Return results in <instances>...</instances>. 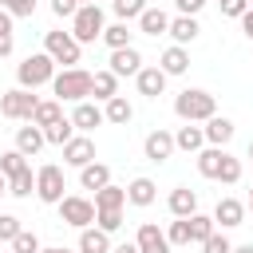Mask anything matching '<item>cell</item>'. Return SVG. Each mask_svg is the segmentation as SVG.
I'll use <instances>...</instances> for the list:
<instances>
[{
	"instance_id": "6da1fadb",
	"label": "cell",
	"mask_w": 253,
	"mask_h": 253,
	"mask_svg": "<svg viewBox=\"0 0 253 253\" xmlns=\"http://www.w3.org/2000/svg\"><path fill=\"white\" fill-rule=\"evenodd\" d=\"M174 115H178L182 123H206V119L217 115V99H213L210 91H202V87H186V91L174 99Z\"/></svg>"
},
{
	"instance_id": "7a4b0ae2",
	"label": "cell",
	"mask_w": 253,
	"mask_h": 253,
	"mask_svg": "<svg viewBox=\"0 0 253 253\" xmlns=\"http://www.w3.org/2000/svg\"><path fill=\"white\" fill-rule=\"evenodd\" d=\"M51 79H55V63H51L47 51H32L28 59L16 63V83H20L24 91H36V87H43V83H51Z\"/></svg>"
},
{
	"instance_id": "3957f363",
	"label": "cell",
	"mask_w": 253,
	"mask_h": 253,
	"mask_svg": "<svg viewBox=\"0 0 253 253\" xmlns=\"http://www.w3.org/2000/svg\"><path fill=\"white\" fill-rule=\"evenodd\" d=\"M51 91L59 103H83L91 95V71L83 67H63L55 79H51Z\"/></svg>"
},
{
	"instance_id": "277c9868",
	"label": "cell",
	"mask_w": 253,
	"mask_h": 253,
	"mask_svg": "<svg viewBox=\"0 0 253 253\" xmlns=\"http://www.w3.org/2000/svg\"><path fill=\"white\" fill-rule=\"evenodd\" d=\"M103 8L99 4H79V12L71 16V36H75V43L83 47V43H95L99 36H103Z\"/></svg>"
},
{
	"instance_id": "5b68a950",
	"label": "cell",
	"mask_w": 253,
	"mask_h": 253,
	"mask_svg": "<svg viewBox=\"0 0 253 253\" xmlns=\"http://www.w3.org/2000/svg\"><path fill=\"white\" fill-rule=\"evenodd\" d=\"M36 107H40V99L32 91H24V87H12V91L0 95V115L12 119V123H32Z\"/></svg>"
},
{
	"instance_id": "8992f818",
	"label": "cell",
	"mask_w": 253,
	"mask_h": 253,
	"mask_svg": "<svg viewBox=\"0 0 253 253\" xmlns=\"http://www.w3.org/2000/svg\"><path fill=\"white\" fill-rule=\"evenodd\" d=\"M63 190H67V182H63V166L47 162V166L36 170V198H40L43 206H59V202H63Z\"/></svg>"
},
{
	"instance_id": "52a82bcc",
	"label": "cell",
	"mask_w": 253,
	"mask_h": 253,
	"mask_svg": "<svg viewBox=\"0 0 253 253\" xmlns=\"http://www.w3.org/2000/svg\"><path fill=\"white\" fill-rule=\"evenodd\" d=\"M43 51L51 55V63H63V67H75L79 63V43L71 32H43Z\"/></svg>"
},
{
	"instance_id": "ba28073f",
	"label": "cell",
	"mask_w": 253,
	"mask_h": 253,
	"mask_svg": "<svg viewBox=\"0 0 253 253\" xmlns=\"http://www.w3.org/2000/svg\"><path fill=\"white\" fill-rule=\"evenodd\" d=\"M59 221L63 225H75V229H87L95 221V202L91 198H79V194H63L59 202Z\"/></svg>"
},
{
	"instance_id": "9c48e42d",
	"label": "cell",
	"mask_w": 253,
	"mask_h": 253,
	"mask_svg": "<svg viewBox=\"0 0 253 253\" xmlns=\"http://www.w3.org/2000/svg\"><path fill=\"white\" fill-rule=\"evenodd\" d=\"M107 71H111L115 79H123V75H138V71H142V55H138V47H134V43H130V47H115Z\"/></svg>"
},
{
	"instance_id": "30bf717a",
	"label": "cell",
	"mask_w": 253,
	"mask_h": 253,
	"mask_svg": "<svg viewBox=\"0 0 253 253\" xmlns=\"http://www.w3.org/2000/svg\"><path fill=\"white\" fill-rule=\"evenodd\" d=\"M142 154H146L150 162H166V158L174 154V134H170V130H162V126H158V130H150V134L142 138Z\"/></svg>"
},
{
	"instance_id": "8fae6325",
	"label": "cell",
	"mask_w": 253,
	"mask_h": 253,
	"mask_svg": "<svg viewBox=\"0 0 253 253\" xmlns=\"http://www.w3.org/2000/svg\"><path fill=\"white\" fill-rule=\"evenodd\" d=\"M63 162H67V166H75V170L91 166V162H95V142H91L87 134H75V138L63 146Z\"/></svg>"
},
{
	"instance_id": "7c38bea8",
	"label": "cell",
	"mask_w": 253,
	"mask_h": 253,
	"mask_svg": "<svg viewBox=\"0 0 253 253\" xmlns=\"http://www.w3.org/2000/svg\"><path fill=\"white\" fill-rule=\"evenodd\" d=\"M107 119H103V107L99 103H91V99H83V103H75V111H71V126L75 130H95V126H103Z\"/></svg>"
},
{
	"instance_id": "4fadbf2b",
	"label": "cell",
	"mask_w": 253,
	"mask_h": 253,
	"mask_svg": "<svg viewBox=\"0 0 253 253\" xmlns=\"http://www.w3.org/2000/svg\"><path fill=\"white\" fill-rule=\"evenodd\" d=\"M241 221H245V202H237V198H217V206H213V225L233 229V225H241Z\"/></svg>"
},
{
	"instance_id": "5bb4252c",
	"label": "cell",
	"mask_w": 253,
	"mask_h": 253,
	"mask_svg": "<svg viewBox=\"0 0 253 253\" xmlns=\"http://www.w3.org/2000/svg\"><path fill=\"white\" fill-rule=\"evenodd\" d=\"M134 245H138V253H170V241H166V233H162L154 221L138 225V233H134Z\"/></svg>"
},
{
	"instance_id": "9a60e30c",
	"label": "cell",
	"mask_w": 253,
	"mask_h": 253,
	"mask_svg": "<svg viewBox=\"0 0 253 253\" xmlns=\"http://www.w3.org/2000/svg\"><path fill=\"white\" fill-rule=\"evenodd\" d=\"M158 67H162V75H166V79H170V75H186V71H190V51H186V47H178V43H170V47L162 51Z\"/></svg>"
},
{
	"instance_id": "2e32d148",
	"label": "cell",
	"mask_w": 253,
	"mask_h": 253,
	"mask_svg": "<svg viewBox=\"0 0 253 253\" xmlns=\"http://www.w3.org/2000/svg\"><path fill=\"white\" fill-rule=\"evenodd\" d=\"M134 83H138V95H146V99H158V95L166 91V75H162L158 63H154V67H142V71L134 75Z\"/></svg>"
},
{
	"instance_id": "e0dca14e",
	"label": "cell",
	"mask_w": 253,
	"mask_h": 253,
	"mask_svg": "<svg viewBox=\"0 0 253 253\" xmlns=\"http://www.w3.org/2000/svg\"><path fill=\"white\" fill-rule=\"evenodd\" d=\"M166 206H170L174 217H194V213H198V194H194L190 186H178V190H170Z\"/></svg>"
},
{
	"instance_id": "ac0fdd59",
	"label": "cell",
	"mask_w": 253,
	"mask_h": 253,
	"mask_svg": "<svg viewBox=\"0 0 253 253\" xmlns=\"http://www.w3.org/2000/svg\"><path fill=\"white\" fill-rule=\"evenodd\" d=\"M43 146H47V142H43V130H40V126H32V123H28V126H20V130H16V150H20L24 158H36Z\"/></svg>"
},
{
	"instance_id": "d6986e66",
	"label": "cell",
	"mask_w": 253,
	"mask_h": 253,
	"mask_svg": "<svg viewBox=\"0 0 253 253\" xmlns=\"http://www.w3.org/2000/svg\"><path fill=\"white\" fill-rule=\"evenodd\" d=\"M198 32H202V28H198V20H194V16H174V20H170V28H166V36H174V43H178V47L194 43V40H198Z\"/></svg>"
},
{
	"instance_id": "ffe728a7",
	"label": "cell",
	"mask_w": 253,
	"mask_h": 253,
	"mask_svg": "<svg viewBox=\"0 0 253 253\" xmlns=\"http://www.w3.org/2000/svg\"><path fill=\"white\" fill-rule=\"evenodd\" d=\"M202 134H206V142H210V146H225V142L233 138V123H229L225 115H213V119H206Z\"/></svg>"
},
{
	"instance_id": "44dd1931",
	"label": "cell",
	"mask_w": 253,
	"mask_h": 253,
	"mask_svg": "<svg viewBox=\"0 0 253 253\" xmlns=\"http://www.w3.org/2000/svg\"><path fill=\"white\" fill-rule=\"evenodd\" d=\"M206 146V134H202V126H194V123H186V126H178L174 130V150H186V154H198Z\"/></svg>"
},
{
	"instance_id": "7402d4cb",
	"label": "cell",
	"mask_w": 253,
	"mask_h": 253,
	"mask_svg": "<svg viewBox=\"0 0 253 253\" xmlns=\"http://www.w3.org/2000/svg\"><path fill=\"white\" fill-rule=\"evenodd\" d=\"M154 198H158V186H154L150 178H134V182L126 186V202H130V206H138V210L154 206Z\"/></svg>"
},
{
	"instance_id": "603a6c76",
	"label": "cell",
	"mask_w": 253,
	"mask_h": 253,
	"mask_svg": "<svg viewBox=\"0 0 253 253\" xmlns=\"http://www.w3.org/2000/svg\"><path fill=\"white\" fill-rule=\"evenodd\" d=\"M59 119H63V103H59V99H40V107H36V115H32V126L47 130V126H55Z\"/></svg>"
},
{
	"instance_id": "cb8c5ba5",
	"label": "cell",
	"mask_w": 253,
	"mask_h": 253,
	"mask_svg": "<svg viewBox=\"0 0 253 253\" xmlns=\"http://www.w3.org/2000/svg\"><path fill=\"white\" fill-rule=\"evenodd\" d=\"M166 28H170V16H166L162 8H146V12L138 16V32H142V36H166Z\"/></svg>"
},
{
	"instance_id": "d4e9b609",
	"label": "cell",
	"mask_w": 253,
	"mask_h": 253,
	"mask_svg": "<svg viewBox=\"0 0 253 253\" xmlns=\"http://www.w3.org/2000/svg\"><path fill=\"white\" fill-rule=\"evenodd\" d=\"M103 119H107V123H115V126H126V123L134 119V107H130L123 95H115V99H107V103H103Z\"/></svg>"
},
{
	"instance_id": "484cf974",
	"label": "cell",
	"mask_w": 253,
	"mask_h": 253,
	"mask_svg": "<svg viewBox=\"0 0 253 253\" xmlns=\"http://www.w3.org/2000/svg\"><path fill=\"white\" fill-rule=\"evenodd\" d=\"M221 158H225V146H202V150H198V174H202V178H217Z\"/></svg>"
},
{
	"instance_id": "4316f807",
	"label": "cell",
	"mask_w": 253,
	"mask_h": 253,
	"mask_svg": "<svg viewBox=\"0 0 253 253\" xmlns=\"http://www.w3.org/2000/svg\"><path fill=\"white\" fill-rule=\"evenodd\" d=\"M126 206V186L107 182L103 190H95V210H123Z\"/></svg>"
},
{
	"instance_id": "83f0119b",
	"label": "cell",
	"mask_w": 253,
	"mask_h": 253,
	"mask_svg": "<svg viewBox=\"0 0 253 253\" xmlns=\"http://www.w3.org/2000/svg\"><path fill=\"white\" fill-rule=\"evenodd\" d=\"M79 253H111V233L103 229H79Z\"/></svg>"
},
{
	"instance_id": "f1b7e54d",
	"label": "cell",
	"mask_w": 253,
	"mask_h": 253,
	"mask_svg": "<svg viewBox=\"0 0 253 253\" xmlns=\"http://www.w3.org/2000/svg\"><path fill=\"white\" fill-rule=\"evenodd\" d=\"M107 182H111V166H103V162H91V166L79 170V186L83 190H103Z\"/></svg>"
},
{
	"instance_id": "f546056e",
	"label": "cell",
	"mask_w": 253,
	"mask_h": 253,
	"mask_svg": "<svg viewBox=\"0 0 253 253\" xmlns=\"http://www.w3.org/2000/svg\"><path fill=\"white\" fill-rule=\"evenodd\" d=\"M91 95L103 99V103L115 99V95H119V79H115L111 71H95V75H91Z\"/></svg>"
},
{
	"instance_id": "4dcf8cb0",
	"label": "cell",
	"mask_w": 253,
	"mask_h": 253,
	"mask_svg": "<svg viewBox=\"0 0 253 253\" xmlns=\"http://www.w3.org/2000/svg\"><path fill=\"white\" fill-rule=\"evenodd\" d=\"M8 194H12V198H32V194H36V174H32V166H24L20 174L8 178Z\"/></svg>"
},
{
	"instance_id": "1f68e13d",
	"label": "cell",
	"mask_w": 253,
	"mask_h": 253,
	"mask_svg": "<svg viewBox=\"0 0 253 253\" xmlns=\"http://www.w3.org/2000/svg\"><path fill=\"white\" fill-rule=\"evenodd\" d=\"M130 36H134V32H130V28H126V24L119 20V24L103 28V36H99V40H103V43H107V47L115 51V47H130Z\"/></svg>"
},
{
	"instance_id": "d6a6232c",
	"label": "cell",
	"mask_w": 253,
	"mask_h": 253,
	"mask_svg": "<svg viewBox=\"0 0 253 253\" xmlns=\"http://www.w3.org/2000/svg\"><path fill=\"white\" fill-rule=\"evenodd\" d=\"M75 138V126H71V119H59L55 126H47L43 130V142H51V146H67Z\"/></svg>"
},
{
	"instance_id": "836d02e7",
	"label": "cell",
	"mask_w": 253,
	"mask_h": 253,
	"mask_svg": "<svg viewBox=\"0 0 253 253\" xmlns=\"http://www.w3.org/2000/svg\"><path fill=\"white\" fill-rule=\"evenodd\" d=\"M186 221H190V241H198V245L217 229V225H213V217H206V213H194V217H186Z\"/></svg>"
},
{
	"instance_id": "e575fe53",
	"label": "cell",
	"mask_w": 253,
	"mask_h": 253,
	"mask_svg": "<svg viewBox=\"0 0 253 253\" xmlns=\"http://www.w3.org/2000/svg\"><path fill=\"white\" fill-rule=\"evenodd\" d=\"M217 182H225V186H237V182H241V158L225 154V158H221V170H217Z\"/></svg>"
},
{
	"instance_id": "d590c367",
	"label": "cell",
	"mask_w": 253,
	"mask_h": 253,
	"mask_svg": "<svg viewBox=\"0 0 253 253\" xmlns=\"http://www.w3.org/2000/svg\"><path fill=\"white\" fill-rule=\"evenodd\" d=\"M146 8H150L146 0H115V16H119L123 24H126V20H138Z\"/></svg>"
},
{
	"instance_id": "8d00e7d4",
	"label": "cell",
	"mask_w": 253,
	"mask_h": 253,
	"mask_svg": "<svg viewBox=\"0 0 253 253\" xmlns=\"http://www.w3.org/2000/svg\"><path fill=\"white\" fill-rule=\"evenodd\" d=\"M119 225H123V210H95V229L115 233Z\"/></svg>"
},
{
	"instance_id": "74e56055",
	"label": "cell",
	"mask_w": 253,
	"mask_h": 253,
	"mask_svg": "<svg viewBox=\"0 0 253 253\" xmlns=\"http://www.w3.org/2000/svg\"><path fill=\"white\" fill-rule=\"evenodd\" d=\"M24 166H28V158H24L20 150H4V154H0V174H4V178H12V174H20Z\"/></svg>"
},
{
	"instance_id": "f35d334b",
	"label": "cell",
	"mask_w": 253,
	"mask_h": 253,
	"mask_svg": "<svg viewBox=\"0 0 253 253\" xmlns=\"http://www.w3.org/2000/svg\"><path fill=\"white\" fill-rule=\"evenodd\" d=\"M12 47H16V36H12V16L0 8V59H4V55H12Z\"/></svg>"
},
{
	"instance_id": "ab89813d",
	"label": "cell",
	"mask_w": 253,
	"mask_h": 253,
	"mask_svg": "<svg viewBox=\"0 0 253 253\" xmlns=\"http://www.w3.org/2000/svg\"><path fill=\"white\" fill-rule=\"evenodd\" d=\"M166 241L170 245H190V221L186 217H174L170 229H166Z\"/></svg>"
},
{
	"instance_id": "60d3db41",
	"label": "cell",
	"mask_w": 253,
	"mask_h": 253,
	"mask_svg": "<svg viewBox=\"0 0 253 253\" xmlns=\"http://www.w3.org/2000/svg\"><path fill=\"white\" fill-rule=\"evenodd\" d=\"M43 245H40V237L36 233H28V229H20L16 237H12V253H40Z\"/></svg>"
},
{
	"instance_id": "b9f144b4",
	"label": "cell",
	"mask_w": 253,
	"mask_h": 253,
	"mask_svg": "<svg viewBox=\"0 0 253 253\" xmlns=\"http://www.w3.org/2000/svg\"><path fill=\"white\" fill-rule=\"evenodd\" d=\"M202 253H233V241H229L225 233H217V229H213V233L202 241Z\"/></svg>"
},
{
	"instance_id": "7bdbcfd3",
	"label": "cell",
	"mask_w": 253,
	"mask_h": 253,
	"mask_svg": "<svg viewBox=\"0 0 253 253\" xmlns=\"http://www.w3.org/2000/svg\"><path fill=\"white\" fill-rule=\"evenodd\" d=\"M0 8H4L12 20H24V16L36 12V0H0Z\"/></svg>"
},
{
	"instance_id": "ee69618b",
	"label": "cell",
	"mask_w": 253,
	"mask_h": 253,
	"mask_svg": "<svg viewBox=\"0 0 253 253\" xmlns=\"http://www.w3.org/2000/svg\"><path fill=\"white\" fill-rule=\"evenodd\" d=\"M20 229H24V225H20V217H16V213H0V241H8V245H12V237H16Z\"/></svg>"
},
{
	"instance_id": "f6af8a7d",
	"label": "cell",
	"mask_w": 253,
	"mask_h": 253,
	"mask_svg": "<svg viewBox=\"0 0 253 253\" xmlns=\"http://www.w3.org/2000/svg\"><path fill=\"white\" fill-rule=\"evenodd\" d=\"M249 12V0H221V16H233V20H241Z\"/></svg>"
},
{
	"instance_id": "bcb514c9",
	"label": "cell",
	"mask_w": 253,
	"mask_h": 253,
	"mask_svg": "<svg viewBox=\"0 0 253 253\" xmlns=\"http://www.w3.org/2000/svg\"><path fill=\"white\" fill-rule=\"evenodd\" d=\"M51 12H55L59 20H71V16L79 12V4H75V0H51Z\"/></svg>"
},
{
	"instance_id": "7dc6e473",
	"label": "cell",
	"mask_w": 253,
	"mask_h": 253,
	"mask_svg": "<svg viewBox=\"0 0 253 253\" xmlns=\"http://www.w3.org/2000/svg\"><path fill=\"white\" fill-rule=\"evenodd\" d=\"M174 8H178V16H198L206 8V0H174Z\"/></svg>"
},
{
	"instance_id": "c3c4849f",
	"label": "cell",
	"mask_w": 253,
	"mask_h": 253,
	"mask_svg": "<svg viewBox=\"0 0 253 253\" xmlns=\"http://www.w3.org/2000/svg\"><path fill=\"white\" fill-rule=\"evenodd\" d=\"M241 32H245V36H249V40H253V8H249V12H245V16H241Z\"/></svg>"
},
{
	"instance_id": "681fc988",
	"label": "cell",
	"mask_w": 253,
	"mask_h": 253,
	"mask_svg": "<svg viewBox=\"0 0 253 253\" xmlns=\"http://www.w3.org/2000/svg\"><path fill=\"white\" fill-rule=\"evenodd\" d=\"M111 253H138V245H134V241H123V245H115Z\"/></svg>"
},
{
	"instance_id": "f907efd6",
	"label": "cell",
	"mask_w": 253,
	"mask_h": 253,
	"mask_svg": "<svg viewBox=\"0 0 253 253\" xmlns=\"http://www.w3.org/2000/svg\"><path fill=\"white\" fill-rule=\"evenodd\" d=\"M40 253H71V249H63V245H51V249H40Z\"/></svg>"
},
{
	"instance_id": "816d5d0a",
	"label": "cell",
	"mask_w": 253,
	"mask_h": 253,
	"mask_svg": "<svg viewBox=\"0 0 253 253\" xmlns=\"http://www.w3.org/2000/svg\"><path fill=\"white\" fill-rule=\"evenodd\" d=\"M233 253H253V245H233Z\"/></svg>"
},
{
	"instance_id": "f5cc1de1",
	"label": "cell",
	"mask_w": 253,
	"mask_h": 253,
	"mask_svg": "<svg viewBox=\"0 0 253 253\" xmlns=\"http://www.w3.org/2000/svg\"><path fill=\"white\" fill-rule=\"evenodd\" d=\"M0 194H8V178L4 174H0Z\"/></svg>"
},
{
	"instance_id": "db71d44e",
	"label": "cell",
	"mask_w": 253,
	"mask_h": 253,
	"mask_svg": "<svg viewBox=\"0 0 253 253\" xmlns=\"http://www.w3.org/2000/svg\"><path fill=\"white\" fill-rule=\"evenodd\" d=\"M245 210H249V213H253V190H249V206H245Z\"/></svg>"
},
{
	"instance_id": "11a10c76",
	"label": "cell",
	"mask_w": 253,
	"mask_h": 253,
	"mask_svg": "<svg viewBox=\"0 0 253 253\" xmlns=\"http://www.w3.org/2000/svg\"><path fill=\"white\" fill-rule=\"evenodd\" d=\"M75 4H95V0H75Z\"/></svg>"
},
{
	"instance_id": "9f6ffc18",
	"label": "cell",
	"mask_w": 253,
	"mask_h": 253,
	"mask_svg": "<svg viewBox=\"0 0 253 253\" xmlns=\"http://www.w3.org/2000/svg\"><path fill=\"white\" fill-rule=\"evenodd\" d=\"M249 158H253V142H249Z\"/></svg>"
},
{
	"instance_id": "6f0895ef",
	"label": "cell",
	"mask_w": 253,
	"mask_h": 253,
	"mask_svg": "<svg viewBox=\"0 0 253 253\" xmlns=\"http://www.w3.org/2000/svg\"><path fill=\"white\" fill-rule=\"evenodd\" d=\"M249 8H253V0H249Z\"/></svg>"
},
{
	"instance_id": "680465c9",
	"label": "cell",
	"mask_w": 253,
	"mask_h": 253,
	"mask_svg": "<svg viewBox=\"0 0 253 253\" xmlns=\"http://www.w3.org/2000/svg\"><path fill=\"white\" fill-rule=\"evenodd\" d=\"M111 4H115V0H111Z\"/></svg>"
}]
</instances>
